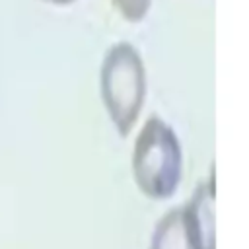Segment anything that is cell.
<instances>
[{
	"mask_svg": "<svg viewBox=\"0 0 249 249\" xmlns=\"http://www.w3.org/2000/svg\"><path fill=\"white\" fill-rule=\"evenodd\" d=\"M99 88L105 111L117 132L124 138L134 128L146 99V68L138 51L119 41L105 53Z\"/></svg>",
	"mask_w": 249,
	"mask_h": 249,
	"instance_id": "6da1fadb",
	"label": "cell"
},
{
	"mask_svg": "<svg viewBox=\"0 0 249 249\" xmlns=\"http://www.w3.org/2000/svg\"><path fill=\"white\" fill-rule=\"evenodd\" d=\"M183 152L177 134L160 117L146 119L132 150V175L148 198H169L181 181Z\"/></svg>",
	"mask_w": 249,
	"mask_h": 249,
	"instance_id": "7a4b0ae2",
	"label": "cell"
},
{
	"mask_svg": "<svg viewBox=\"0 0 249 249\" xmlns=\"http://www.w3.org/2000/svg\"><path fill=\"white\" fill-rule=\"evenodd\" d=\"M185 208L196 249H214V173L200 181Z\"/></svg>",
	"mask_w": 249,
	"mask_h": 249,
	"instance_id": "3957f363",
	"label": "cell"
},
{
	"mask_svg": "<svg viewBox=\"0 0 249 249\" xmlns=\"http://www.w3.org/2000/svg\"><path fill=\"white\" fill-rule=\"evenodd\" d=\"M150 249H196L185 208H173L163 214L152 233Z\"/></svg>",
	"mask_w": 249,
	"mask_h": 249,
	"instance_id": "277c9868",
	"label": "cell"
},
{
	"mask_svg": "<svg viewBox=\"0 0 249 249\" xmlns=\"http://www.w3.org/2000/svg\"><path fill=\"white\" fill-rule=\"evenodd\" d=\"M115 10L126 19V21H142L152 6V0H111Z\"/></svg>",
	"mask_w": 249,
	"mask_h": 249,
	"instance_id": "5b68a950",
	"label": "cell"
},
{
	"mask_svg": "<svg viewBox=\"0 0 249 249\" xmlns=\"http://www.w3.org/2000/svg\"><path fill=\"white\" fill-rule=\"evenodd\" d=\"M43 2H47V4H54V6H68V4H72L74 0H43Z\"/></svg>",
	"mask_w": 249,
	"mask_h": 249,
	"instance_id": "8992f818",
	"label": "cell"
}]
</instances>
